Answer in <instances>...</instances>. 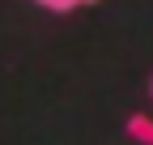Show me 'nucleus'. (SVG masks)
Returning a JSON list of instances; mask_svg holds the SVG:
<instances>
[{"label": "nucleus", "instance_id": "nucleus-2", "mask_svg": "<svg viewBox=\"0 0 153 145\" xmlns=\"http://www.w3.org/2000/svg\"><path fill=\"white\" fill-rule=\"evenodd\" d=\"M38 9H47V13H76V9H89V4H98V0H34Z\"/></svg>", "mask_w": 153, "mask_h": 145}, {"label": "nucleus", "instance_id": "nucleus-3", "mask_svg": "<svg viewBox=\"0 0 153 145\" xmlns=\"http://www.w3.org/2000/svg\"><path fill=\"white\" fill-rule=\"evenodd\" d=\"M149 98H153V72H149Z\"/></svg>", "mask_w": 153, "mask_h": 145}, {"label": "nucleus", "instance_id": "nucleus-1", "mask_svg": "<svg viewBox=\"0 0 153 145\" xmlns=\"http://www.w3.org/2000/svg\"><path fill=\"white\" fill-rule=\"evenodd\" d=\"M123 132L136 141V145H153V115L132 111V115H128V124H123Z\"/></svg>", "mask_w": 153, "mask_h": 145}]
</instances>
